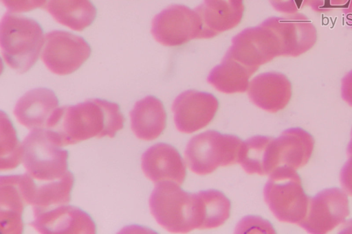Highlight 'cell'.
Instances as JSON below:
<instances>
[{"mask_svg":"<svg viewBox=\"0 0 352 234\" xmlns=\"http://www.w3.org/2000/svg\"><path fill=\"white\" fill-rule=\"evenodd\" d=\"M142 169L155 183L170 181L179 185L186 176L185 164L178 151L166 143H157L142 156Z\"/></svg>","mask_w":352,"mask_h":234,"instance_id":"cell-15","label":"cell"},{"mask_svg":"<svg viewBox=\"0 0 352 234\" xmlns=\"http://www.w3.org/2000/svg\"><path fill=\"white\" fill-rule=\"evenodd\" d=\"M264 198L274 216L281 222L300 224L307 212L309 198L295 169L280 167L270 174Z\"/></svg>","mask_w":352,"mask_h":234,"instance_id":"cell-4","label":"cell"},{"mask_svg":"<svg viewBox=\"0 0 352 234\" xmlns=\"http://www.w3.org/2000/svg\"><path fill=\"white\" fill-rule=\"evenodd\" d=\"M272 137L255 136L243 141L238 163L250 174H270L269 148Z\"/></svg>","mask_w":352,"mask_h":234,"instance_id":"cell-24","label":"cell"},{"mask_svg":"<svg viewBox=\"0 0 352 234\" xmlns=\"http://www.w3.org/2000/svg\"><path fill=\"white\" fill-rule=\"evenodd\" d=\"M248 95L258 107L270 113H276L289 103L292 97V84L288 78L280 73H264L250 82Z\"/></svg>","mask_w":352,"mask_h":234,"instance_id":"cell-18","label":"cell"},{"mask_svg":"<svg viewBox=\"0 0 352 234\" xmlns=\"http://www.w3.org/2000/svg\"><path fill=\"white\" fill-rule=\"evenodd\" d=\"M195 10L202 25L200 38H210L237 26L245 7L243 0H204Z\"/></svg>","mask_w":352,"mask_h":234,"instance_id":"cell-16","label":"cell"},{"mask_svg":"<svg viewBox=\"0 0 352 234\" xmlns=\"http://www.w3.org/2000/svg\"><path fill=\"white\" fill-rule=\"evenodd\" d=\"M256 72L226 54L220 65L208 77V82L225 93H243L249 87V79Z\"/></svg>","mask_w":352,"mask_h":234,"instance_id":"cell-22","label":"cell"},{"mask_svg":"<svg viewBox=\"0 0 352 234\" xmlns=\"http://www.w3.org/2000/svg\"><path fill=\"white\" fill-rule=\"evenodd\" d=\"M348 156L352 155V130H351V139L347 147Z\"/></svg>","mask_w":352,"mask_h":234,"instance_id":"cell-32","label":"cell"},{"mask_svg":"<svg viewBox=\"0 0 352 234\" xmlns=\"http://www.w3.org/2000/svg\"><path fill=\"white\" fill-rule=\"evenodd\" d=\"M118 104L91 99L74 106L58 107L45 128L58 146L74 144L93 137H113L124 126Z\"/></svg>","mask_w":352,"mask_h":234,"instance_id":"cell-1","label":"cell"},{"mask_svg":"<svg viewBox=\"0 0 352 234\" xmlns=\"http://www.w3.org/2000/svg\"><path fill=\"white\" fill-rule=\"evenodd\" d=\"M90 54L91 47L82 37L54 30L45 36L41 58L51 72L65 75L76 71Z\"/></svg>","mask_w":352,"mask_h":234,"instance_id":"cell-8","label":"cell"},{"mask_svg":"<svg viewBox=\"0 0 352 234\" xmlns=\"http://www.w3.org/2000/svg\"><path fill=\"white\" fill-rule=\"evenodd\" d=\"M243 141L232 134L208 130L194 136L187 144L185 160L192 172L199 175L212 173L219 166L238 163Z\"/></svg>","mask_w":352,"mask_h":234,"instance_id":"cell-5","label":"cell"},{"mask_svg":"<svg viewBox=\"0 0 352 234\" xmlns=\"http://www.w3.org/2000/svg\"><path fill=\"white\" fill-rule=\"evenodd\" d=\"M349 214L346 194L338 188L326 189L309 198L307 214L299 226L308 233L323 234L343 222Z\"/></svg>","mask_w":352,"mask_h":234,"instance_id":"cell-11","label":"cell"},{"mask_svg":"<svg viewBox=\"0 0 352 234\" xmlns=\"http://www.w3.org/2000/svg\"><path fill=\"white\" fill-rule=\"evenodd\" d=\"M219 102L212 94L188 90L173 104L174 121L178 130L192 133L208 126L218 110Z\"/></svg>","mask_w":352,"mask_h":234,"instance_id":"cell-12","label":"cell"},{"mask_svg":"<svg viewBox=\"0 0 352 234\" xmlns=\"http://www.w3.org/2000/svg\"><path fill=\"white\" fill-rule=\"evenodd\" d=\"M226 54L256 71L259 66L280 56V51L275 33L263 21L234 36Z\"/></svg>","mask_w":352,"mask_h":234,"instance_id":"cell-9","label":"cell"},{"mask_svg":"<svg viewBox=\"0 0 352 234\" xmlns=\"http://www.w3.org/2000/svg\"><path fill=\"white\" fill-rule=\"evenodd\" d=\"M58 107V100L52 91L38 88L28 91L18 100L14 114L27 128L43 129Z\"/></svg>","mask_w":352,"mask_h":234,"instance_id":"cell-19","label":"cell"},{"mask_svg":"<svg viewBox=\"0 0 352 234\" xmlns=\"http://www.w3.org/2000/svg\"><path fill=\"white\" fill-rule=\"evenodd\" d=\"M44 8L56 21L75 31L89 26L96 16L90 0H47Z\"/></svg>","mask_w":352,"mask_h":234,"instance_id":"cell-21","label":"cell"},{"mask_svg":"<svg viewBox=\"0 0 352 234\" xmlns=\"http://www.w3.org/2000/svg\"><path fill=\"white\" fill-rule=\"evenodd\" d=\"M259 230L260 232L274 233L271 224L263 219L255 217H247L243 219L239 224L236 232L247 233L250 230Z\"/></svg>","mask_w":352,"mask_h":234,"instance_id":"cell-28","label":"cell"},{"mask_svg":"<svg viewBox=\"0 0 352 234\" xmlns=\"http://www.w3.org/2000/svg\"><path fill=\"white\" fill-rule=\"evenodd\" d=\"M201 30V21L197 12L183 5H172L162 10L154 17L151 27L155 39L170 47L200 38Z\"/></svg>","mask_w":352,"mask_h":234,"instance_id":"cell-10","label":"cell"},{"mask_svg":"<svg viewBox=\"0 0 352 234\" xmlns=\"http://www.w3.org/2000/svg\"><path fill=\"white\" fill-rule=\"evenodd\" d=\"M47 0H1L11 12H25L45 7Z\"/></svg>","mask_w":352,"mask_h":234,"instance_id":"cell-27","label":"cell"},{"mask_svg":"<svg viewBox=\"0 0 352 234\" xmlns=\"http://www.w3.org/2000/svg\"><path fill=\"white\" fill-rule=\"evenodd\" d=\"M23 163L33 178L51 181L62 177L67 170L68 152L49 137L46 130H32L23 143Z\"/></svg>","mask_w":352,"mask_h":234,"instance_id":"cell-6","label":"cell"},{"mask_svg":"<svg viewBox=\"0 0 352 234\" xmlns=\"http://www.w3.org/2000/svg\"><path fill=\"white\" fill-rule=\"evenodd\" d=\"M149 207L157 223L170 232L201 229L202 206L199 194L186 192L176 183H157L149 199Z\"/></svg>","mask_w":352,"mask_h":234,"instance_id":"cell-2","label":"cell"},{"mask_svg":"<svg viewBox=\"0 0 352 234\" xmlns=\"http://www.w3.org/2000/svg\"><path fill=\"white\" fill-rule=\"evenodd\" d=\"M73 185V174L67 171L60 178L51 180L37 187L32 204L34 215L54 207L68 204L71 200Z\"/></svg>","mask_w":352,"mask_h":234,"instance_id":"cell-23","label":"cell"},{"mask_svg":"<svg viewBox=\"0 0 352 234\" xmlns=\"http://www.w3.org/2000/svg\"><path fill=\"white\" fill-rule=\"evenodd\" d=\"M341 95L342 99L352 106V70L342 79Z\"/></svg>","mask_w":352,"mask_h":234,"instance_id":"cell-30","label":"cell"},{"mask_svg":"<svg viewBox=\"0 0 352 234\" xmlns=\"http://www.w3.org/2000/svg\"><path fill=\"white\" fill-rule=\"evenodd\" d=\"M0 169L10 170L23 161V144L19 141L16 131L8 117L1 112Z\"/></svg>","mask_w":352,"mask_h":234,"instance_id":"cell-26","label":"cell"},{"mask_svg":"<svg viewBox=\"0 0 352 234\" xmlns=\"http://www.w3.org/2000/svg\"><path fill=\"white\" fill-rule=\"evenodd\" d=\"M30 225L41 233H96L92 218L80 209L68 204L54 207L34 215Z\"/></svg>","mask_w":352,"mask_h":234,"instance_id":"cell-14","label":"cell"},{"mask_svg":"<svg viewBox=\"0 0 352 234\" xmlns=\"http://www.w3.org/2000/svg\"><path fill=\"white\" fill-rule=\"evenodd\" d=\"M340 178L344 190L352 196V155L349 156L348 161L342 168Z\"/></svg>","mask_w":352,"mask_h":234,"instance_id":"cell-29","label":"cell"},{"mask_svg":"<svg viewBox=\"0 0 352 234\" xmlns=\"http://www.w3.org/2000/svg\"><path fill=\"white\" fill-rule=\"evenodd\" d=\"M274 8L283 12L292 11L295 7V0H270Z\"/></svg>","mask_w":352,"mask_h":234,"instance_id":"cell-31","label":"cell"},{"mask_svg":"<svg viewBox=\"0 0 352 234\" xmlns=\"http://www.w3.org/2000/svg\"><path fill=\"white\" fill-rule=\"evenodd\" d=\"M198 193L202 204V229L222 225L230 216V200L221 191L214 189Z\"/></svg>","mask_w":352,"mask_h":234,"instance_id":"cell-25","label":"cell"},{"mask_svg":"<svg viewBox=\"0 0 352 234\" xmlns=\"http://www.w3.org/2000/svg\"><path fill=\"white\" fill-rule=\"evenodd\" d=\"M265 22L274 32L280 56H298L311 49L317 41V32L311 24L294 19L271 17Z\"/></svg>","mask_w":352,"mask_h":234,"instance_id":"cell-17","label":"cell"},{"mask_svg":"<svg viewBox=\"0 0 352 234\" xmlns=\"http://www.w3.org/2000/svg\"><path fill=\"white\" fill-rule=\"evenodd\" d=\"M37 187L28 173L0 178V223L2 233L23 232L22 213L32 204Z\"/></svg>","mask_w":352,"mask_h":234,"instance_id":"cell-7","label":"cell"},{"mask_svg":"<svg viewBox=\"0 0 352 234\" xmlns=\"http://www.w3.org/2000/svg\"><path fill=\"white\" fill-rule=\"evenodd\" d=\"M314 141L307 131L293 128L272 138L269 150L270 174L276 169L286 167L296 169L307 164L310 159Z\"/></svg>","mask_w":352,"mask_h":234,"instance_id":"cell-13","label":"cell"},{"mask_svg":"<svg viewBox=\"0 0 352 234\" xmlns=\"http://www.w3.org/2000/svg\"><path fill=\"white\" fill-rule=\"evenodd\" d=\"M41 25L34 20L5 14L0 25V44L6 64L19 73L28 71L36 62L43 44Z\"/></svg>","mask_w":352,"mask_h":234,"instance_id":"cell-3","label":"cell"},{"mask_svg":"<svg viewBox=\"0 0 352 234\" xmlns=\"http://www.w3.org/2000/svg\"><path fill=\"white\" fill-rule=\"evenodd\" d=\"M131 129L142 140L157 138L166 127V114L162 102L147 96L135 103L130 112Z\"/></svg>","mask_w":352,"mask_h":234,"instance_id":"cell-20","label":"cell"}]
</instances>
